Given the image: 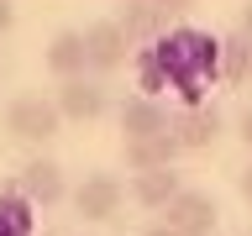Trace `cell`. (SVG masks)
Masks as SVG:
<instances>
[{"label": "cell", "instance_id": "18", "mask_svg": "<svg viewBox=\"0 0 252 236\" xmlns=\"http://www.w3.org/2000/svg\"><path fill=\"white\" fill-rule=\"evenodd\" d=\"M236 31L252 42V0H242V21H236Z\"/></svg>", "mask_w": 252, "mask_h": 236}, {"label": "cell", "instance_id": "5", "mask_svg": "<svg viewBox=\"0 0 252 236\" xmlns=\"http://www.w3.org/2000/svg\"><path fill=\"white\" fill-rule=\"evenodd\" d=\"M121 131H126V142L163 137V131H173V110L163 100H153V94H126L121 100Z\"/></svg>", "mask_w": 252, "mask_h": 236}, {"label": "cell", "instance_id": "3", "mask_svg": "<svg viewBox=\"0 0 252 236\" xmlns=\"http://www.w3.org/2000/svg\"><path fill=\"white\" fill-rule=\"evenodd\" d=\"M121 200H126V184L116 178V173H84L74 189V210L84 220H110L121 215Z\"/></svg>", "mask_w": 252, "mask_h": 236}, {"label": "cell", "instance_id": "7", "mask_svg": "<svg viewBox=\"0 0 252 236\" xmlns=\"http://www.w3.org/2000/svg\"><path fill=\"white\" fill-rule=\"evenodd\" d=\"M216 137H220V110L216 105H184V110H173V142H179V152H205Z\"/></svg>", "mask_w": 252, "mask_h": 236}, {"label": "cell", "instance_id": "14", "mask_svg": "<svg viewBox=\"0 0 252 236\" xmlns=\"http://www.w3.org/2000/svg\"><path fill=\"white\" fill-rule=\"evenodd\" d=\"M32 205H27V194L16 184H5L0 189V236H32V215H27Z\"/></svg>", "mask_w": 252, "mask_h": 236}, {"label": "cell", "instance_id": "23", "mask_svg": "<svg viewBox=\"0 0 252 236\" xmlns=\"http://www.w3.org/2000/svg\"><path fill=\"white\" fill-rule=\"evenodd\" d=\"M242 236H252V231H242Z\"/></svg>", "mask_w": 252, "mask_h": 236}, {"label": "cell", "instance_id": "2", "mask_svg": "<svg viewBox=\"0 0 252 236\" xmlns=\"http://www.w3.org/2000/svg\"><path fill=\"white\" fill-rule=\"evenodd\" d=\"M216 220H220V210H216V200H210L205 189H184V194L163 210V226H168L173 236H210Z\"/></svg>", "mask_w": 252, "mask_h": 236}, {"label": "cell", "instance_id": "20", "mask_svg": "<svg viewBox=\"0 0 252 236\" xmlns=\"http://www.w3.org/2000/svg\"><path fill=\"white\" fill-rule=\"evenodd\" d=\"M142 236H173V231H168V226H147Z\"/></svg>", "mask_w": 252, "mask_h": 236}, {"label": "cell", "instance_id": "11", "mask_svg": "<svg viewBox=\"0 0 252 236\" xmlns=\"http://www.w3.org/2000/svg\"><path fill=\"white\" fill-rule=\"evenodd\" d=\"M173 157H179L173 131H163V137H142V142H126V168H137V173L173 168Z\"/></svg>", "mask_w": 252, "mask_h": 236}, {"label": "cell", "instance_id": "9", "mask_svg": "<svg viewBox=\"0 0 252 236\" xmlns=\"http://www.w3.org/2000/svg\"><path fill=\"white\" fill-rule=\"evenodd\" d=\"M179 194H184V178L173 168H153V173H137V178H131V200H137L142 210H168Z\"/></svg>", "mask_w": 252, "mask_h": 236}, {"label": "cell", "instance_id": "12", "mask_svg": "<svg viewBox=\"0 0 252 236\" xmlns=\"http://www.w3.org/2000/svg\"><path fill=\"white\" fill-rule=\"evenodd\" d=\"M116 27L126 31V42L131 47H153L158 37H163V11L158 5H121V16H116Z\"/></svg>", "mask_w": 252, "mask_h": 236}, {"label": "cell", "instance_id": "22", "mask_svg": "<svg viewBox=\"0 0 252 236\" xmlns=\"http://www.w3.org/2000/svg\"><path fill=\"white\" fill-rule=\"evenodd\" d=\"M42 236H68V231H42Z\"/></svg>", "mask_w": 252, "mask_h": 236}, {"label": "cell", "instance_id": "16", "mask_svg": "<svg viewBox=\"0 0 252 236\" xmlns=\"http://www.w3.org/2000/svg\"><path fill=\"white\" fill-rule=\"evenodd\" d=\"M158 11H163V21H168V16H184L189 5H194V0H153Z\"/></svg>", "mask_w": 252, "mask_h": 236}, {"label": "cell", "instance_id": "1", "mask_svg": "<svg viewBox=\"0 0 252 236\" xmlns=\"http://www.w3.org/2000/svg\"><path fill=\"white\" fill-rule=\"evenodd\" d=\"M5 131L21 142H32V147H47V142L63 131V116L53 100H42V94H16L11 105H5Z\"/></svg>", "mask_w": 252, "mask_h": 236}, {"label": "cell", "instance_id": "6", "mask_svg": "<svg viewBox=\"0 0 252 236\" xmlns=\"http://www.w3.org/2000/svg\"><path fill=\"white\" fill-rule=\"evenodd\" d=\"M53 105H58L63 121H94V116H105L110 94L100 79H63L58 94H53Z\"/></svg>", "mask_w": 252, "mask_h": 236}, {"label": "cell", "instance_id": "19", "mask_svg": "<svg viewBox=\"0 0 252 236\" xmlns=\"http://www.w3.org/2000/svg\"><path fill=\"white\" fill-rule=\"evenodd\" d=\"M11 21H16V5H11V0H0V37L11 31Z\"/></svg>", "mask_w": 252, "mask_h": 236}, {"label": "cell", "instance_id": "10", "mask_svg": "<svg viewBox=\"0 0 252 236\" xmlns=\"http://www.w3.org/2000/svg\"><path fill=\"white\" fill-rule=\"evenodd\" d=\"M47 68L58 74V84L63 79H84V31H74V27H63V31H53V42H47Z\"/></svg>", "mask_w": 252, "mask_h": 236}, {"label": "cell", "instance_id": "15", "mask_svg": "<svg viewBox=\"0 0 252 236\" xmlns=\"http://www.w3.org/2000/svg\"><path fill=\"white\" fill-rule=\"evenodd\" d=\"M236 137H242V147L252 152V105L242 110V116H236Z\"/></svg>", "mask_w": 252, "mask_h": 236}, {"label": "cell", "instance_id": "17", "mask_svg": "<svg viewBox=\"0 0 252 236\" xmlns=\"http://www.w3.org/2000/svg\"><path fill=\"white\" fill-rule=\"evenodd\" d=\"M236 189H242V200H247V205H252V157H247V168L236 173Z\"/></svg>", "mask_w": 252, "mask_h": 236}, {"label": "cell", "instance_id": "8", "mask_svg": "<svg viewBox=\"0 0 252 236\" xmlns=\"http://www.w3.org/2000/svg\"><path fill=\"white\" fill-rule=\"evenodd\" d=\"M16 189L27 194V205H58L63 194H68V184H63V168L53 163V157H32L27 168L16 173Z\"/></svg>", "mask_w": 252, "mask_h": 236}, {"label": "cell", "instance_id": "21", "mask_svg": "<svg viewBox=\"0 0 252 236\" xmlns=\"http://www.w3.org/2000/svg\"><path fill=\"white\" fill-rule=\"evenodd\" d=\"M121 5H153V0H121Z\"/></svg>", "mask_w": 252, "mask_h": 236}, {"label": "cell", "instance_id": "4", "mask_svg": "<svg viewBox=\"0 0 252 236\" xmlns=\"http://www.w3.org/2000/svg\"><path fill=\"white\" fill-rule=\"evenodd\" d=\"M126 58H131V42H126V31L116 21H94L84 31V63H90V74H116Z\"/></svg>", "mask_w": 252, "mask_h": 236}, {"label": "cell", "instance_id": "13", "mask_svg": "<svg viewBox=\"0 0 252 236\" xmlns=\"http://www.w3.org/2000/svg\"><path fill=\"white\" fill-rule=\"evenodd\" d=\"M220 79H226V84H247L252 79V42L242 31H231V37L220 42Z\"/></svg>", "mask_w": 252, "mask_h": 236}]
</instances>
